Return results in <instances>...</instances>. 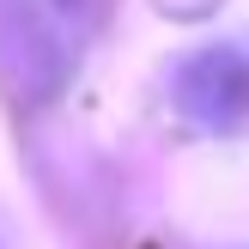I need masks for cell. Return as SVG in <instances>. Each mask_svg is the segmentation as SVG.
<instances>
[{
  "label": "cell",
  "instance_id": "obj_1",
  "mask_svg": "<svg viewBox=\"0 0 249 249\" xmlns=\"http://www.w3.org/2000/svg\"><path fill=\"white\" fill-rule=\"evenodd\" d=\"M91 36V0H0V55L24 97H55Z\"/></svg>",
  "mask_w": 249,
  "mask_h": 249
},
{
  "label": "cell",
  "instance_id": "obj_2",
  "mask_svg": "<svg viewBox=\"0 0 249 249\" xmlns=\"http://www.w3.org/2000/svg\"><path fill=\"white\" fill-rule=\"evenodd\" d=\"M177 109L201 128H243L249 122V55L243 49H201L177 73Z\"/></svg>",
  "mask_w": 249,
  "mask_h": 249
}]
</instances>
